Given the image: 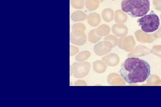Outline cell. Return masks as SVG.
Segmentation results:
<instances>
[{"label": "cell", "instance_id": "obj_1", "mask_svg": "<svg viewBox=\"0 0 161 107\" xmlns=\"http://www.w3.org/2000/svg\"><path fill=\"white\" fill-rule=\"evenodd\" d=\"M150 64L145 60L131 57L122 63L119 73L128 83L135 84L147 80L150 76Z\"/></svg>", "mask_w": 161, "mask_h": 107}, {"label": "cell", "instance_id": "obj_2", "mask_svg": "<svg viewBox=\"0 0 161 107\" xmlns=\"http://www.w3.org/2000/svg\"><path fill=\"white\" fill-rule=\"evenodd\" d=\"M122 10L133 18L142 17L149 11V0H122Z\"/></svg>", "mask_w": 161, "mask_h": 107}, {"label": "cell", "instance_id": "obj_3", "mask_svg": "<svg viewBox=\"0 0 161 107\" xmlns=\"http://www.w3.org/2000/svg\"><path fill=\"white\" fill-rule=\"evenodd\" d=\"M137 22L142 31L147 33L156 31L160 25L158 16L153 11L138 19Z\"/></svg>", "mask_w": 161, "mask_h": 107}, {"label": "cell", "instance_id": "obj_4", "mask_svg": "<svg viewBox=\"0 0 161 107\" xmlns=\"http://www.w3.org/2000/svg\"><path fill=\"white\" fill-rule=\"evenodd\" d=\"M91 65L89 62L74 63L72 67V73L76 78H82L86 76L90 72Z\"/></svg>", "mask_w": 161, "mask_h": 107}, {"label": "cell", "instance_id": "obj_5", "mask_svg": "<svg viewBox=\"0 0 161 107\" xmlns=\"http://www.w3.org/2000/svg\"><path fill=\"white\" fill-rule=\"evenodd\" d=\"M135 43L134 38L132 35L125 36L118 40L117 45L119 47L127 52H130L134 48Z\"/></svg>", "mask_w": 161, "mask_h": 107}, {"label": "cell", "instance_id": "obj_6", "mask_svg": "<svg viewBox=\"0 0 161 107\" xmlns=\"http://www.w3.org/2000/svg\"><path fill=\"white\" fill-rule=\"evenodd\" d=\"M114 47L113 45L110 42L104 40L99 42L95 45L94 50L96 55L101 56L107 55Z\"/></svg>", "mask_w": 161, "mask_h": 107}, {"label": "cell", "instance_id": "obj_7", "mask_svg": "<svg viewBox=\"0 0 161 107\" xmlns=\"http://www.w3.org/2000/svg\"><path fill=\"white\" fill-rule=\"evenodd\" d=\"M87 36L83 31L73 30L70 34V41L73 44L82 46L86 43Z\"/></svg>", "mask_w": 161, "mask_h": 107}, {"label": "cell", "instance_id": "obj_8", "mask_svg": "<svg viewBox=\"0 0 161 107\" xmlns=\"http://www.w3.org/2000/svg\"><path fill=\"white\" fill-rule=\"evenodd\" d=\"M136 40L142 43H151L155 40L153 34H147L141 30H138L135 33Z\"/></svg>", "mask_w": 161, "mask_h": 107}, {"label": "cell", "instance_id": "obj_9", "mask_svg": "<svg viewBox=\"0 0 161 107\" xmlns=\"http://www.w3.org/2000/svg\"><path fill=\"white\" fill-rule=\"evenodd\" d=\"M128 31L127 27L123 24H116L112 27V33L117 37H125L127 34Z\"/></svg>", "mask_w": 161, "mask_h": 107}, {"label": "cell", "instance_id": "obj_10", "mask_svg": "<svg viewBox=\"0 0 161 107\" xmlns=\"http://www.w3.org/2000/svg\"><path fill=\"white\" fill-rule=\"evenodd\" d=\"M102 60L105 64L110 67H114L119 62V58L116 54L111 53L102 57Z\"/></svg>", "mask_w": 161, "mask_h": 107}, {"label": "cell", "instance_id": "obj_11", "mask_svg": "<svg viewBox=\"0 0 161 107\" xmlns=\"http://www.w3.org/2000/svg\"><path fill=\"white\" fill-rule=\"evenodd\" d=\"M88 23L92 27H96L100 24L101 19L100 14L96 13H90L87 19Z\"/></svg>", "mask_w": 161, "mask_h": 107}, {"label": "cell", "instance_id": "obj_12", "mask_svg": "<svg viewBox=\"0 0 161 107\" xmlns=\"http://www.w3.org/2000/svg\"><path fill=\"white\" fill-rule=\"evenodd\" d=\"M128 16L127 14L121 10H116L114 13V19L118 23L124 24L127 22Z\"/></svg>", "mask_w": 161, "mask_h": 107}, {"label": "cell", "instance_id": "obj_13", "mask_svg": "<svg viewBox=\"0 0 161 107\" xmlns=\"http://www.w3.org/2000/svg\"><path fill=\"white\" fill-rule=\"evenodd\" d=\"M86 13L81 10H77L73 12L71 15L72 20L75 22H79L86 20L88 19Z\"/></svg>", "mask_w": 161, "mask_h": 107}, {"label": "cell", "instance_id": "obj_14", "mask_svg": "<svg viewBox=\"0 0 161 107\" xmlns=\"http://www.w3.org/2000/svg\"><path fill=\"white\" fill-rule=\"evenodd\" d=\"M93 68L96 73H102L106 71L107 65L101 60H97L93 62Z\"/></svg>", "mask_w": 161, "mask_h": 107}, {"label": "cell", "instance_id": "obj_15", "mask_svg": "<svg viewBox=\"0 0 161 107\" xmlns=\"http://www.w3.org/2000/svg\"><path fill=\"white\" fill-rule=\"evenodd\" d=\"M102 18L106 22H110L113 20L114 16V10L110 8H107L104 9L102 12Z\"/></svg>", "mask_w": 161, "mask_h": 107}, {"label": "cell", "instance_id": "obj_16", "mask_svg": "<svg viewBox=\"0 0 161 107\" xmlns=\"http://www.w3.org/2000/svg\"><path fill=\"white\" fill-rule=\"evenodd\" d=\"M100 3L99 0H85V7L89 11H94L99 7Z\"/></svg>", "mask_w": 161, "mask_h": 107}, {"label": "cell", "instance_id": "obj_17", "mask_svg": "<svg viewBox=\"0 0 161 107\" xmlns=\"http://www.w3.org/2000/svg\"><path fill=\"white\" fill-rule=\"evenodd\" d=\"M110 28L108 25L103 24L100 25L96 29V33L98 35L103 37L108 35L110 32Z\"/></svg>", "mask_w": 161, "mask_h": 107}, {"label": "cell", "instance_id": "obj_18", "mask_svg": "<svg viewBox=\"0 0 161 107\" xmlns=\"http://www.w3.org/2000/svg\"><path fill=\"white\" fill-rule=\"evenodd\" d=\"M102 37L98 35L96 33V29L90 31L88 34L89 41L92 43H96L102 38Z\"/></svg>", "mask_w": 161, "mask_h": 107}, {"label": "cell", "instance_id": "obj_19", "mask_svg": "<svg viewBox=\"0 0 161 107\" xmlns=\"http://www.w3.org/2000/svg\"><path fill=\"white\" fill-rule=\"evenodd\" d=\"M90 53L89 51H84L80 52L75 57V60L76 61L80 62L85 61L90 56Z\"/></svg>", "mask_w": 161, "mask_h": 107}, {"label": "cell", "instance_id": "obj_20", "mask_svg": "<svg viewBox=\"0 0 161 107\" xmlns=\"http://www.w3.org/2000/svg\"><path fill=\"white\" fill-rule=\"evenodd\" d=\"M70 5L76 9H81L85 6V0H70Z\"/></svg>", "mask_w": 161, "mask_h": 107}, {"label": "cell", "instance_id": "obj_21", "mask_svg": "<svg viewBox=\"0 0 161 107\" xmlns=\"http://www.w3.org/2000/svg\"><path fill=\"white\" fill-rule=\"evenodd\" d=\"M103 40L110 42L113 45L114 47L116 46L118 43V39H117L116 36L112 35L107 36L106 37L104 38Z\"/></svg>", "mask_w": 161, "mask_h": 107}, {"label": "cell", "instance_id": "obj_22", "mask_svg": "<svg viewBox=\"0 0 161 107\" xmlns=\"http://www.w3.org/2000/svg\"><path fill=\"white\" fill-rule=\"evenodd\" d=\"M72 29L73 30H79L82 31H85L86 30V27L85 25L81 23H77L74 24L72 27Z\"/></svg>", "mask_w": 161, "mask_h": 107}, {"label": "cell", "instance_id": "obj_23", "mask_svg": "<svg viewBox=\"0 0 161 107\" xmlns=\"http://www.w3.org/2000/svg\"><path fill=\"white\" fill-rule=\"evenodd\" d=\"M79 49L78 47L73 45H70V56H73L79 52Z\"/></svg>", "mask_w": 161, "mask_h": 107}, {"label": "cell", "instance_id": "obj_24", "mask_svg": "<svg viewBox=\"0 0 161 107\" xmlns=\"http://www.w3.org/2000/svg\"><path fill=\"white\" fill-rule=\"evenodd\" d=\"M153 3L155 9L161 11V0H153Z\"/></svg>", "mask_w": 161, "mask_h": 107}, {"label": "cell", "instance_id": "obj_25", "mask_svg": "<svg viewBox=\"0 0 161 107\" xmlns=\"http://www.w3.org/2000/svg\"><path fill=\"white\" fill-rule=\"evenodd\" d=\"M104 1V0H99V1H100V3H102L103 1Z\"/></svg>", "mask_w": 161, "mask_h": 107}, {"label": "cell", "instance_id": "obj_26", "mask_svg": "<svg viewBox=\"0 0 161 107\" xmlns=\"http://www.w3.org/2000/svg\"><path fill=\"white\" fill-rule=\"evenodd\" d=\"M111 1H116V0H111Z\"/></svg>", "mask_w": 161, "mask_h": 107}]
</instances>
